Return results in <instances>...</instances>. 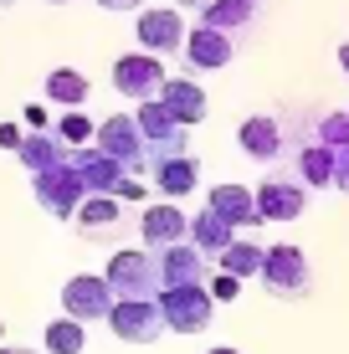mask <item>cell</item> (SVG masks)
I'll list each match as a JSON object with an SVG mask.
<instances>
[{
    "label": "cell",
    "instance_id": "d590c367",
    "mask_svg": "<svg viewBox=\"0 0 349 354\" xmlns=\"http://www.w3.org/2000/svg\"><path fill=\"white\" fill-rule=\"evenodd\" d=\"M175 6H190V10H196V16H200V10H211L216 0H175Z\"/></svg>",
    "mask_w": 349,
    "mask_h": 354
},
{
    "label": "cell",
    "instance_id": "9a60e30c",
    "mask_svg": "<svg viewBox=\"0 0 349 354\" xmlns=\"http://www.w3.org/2000/svg\"><path fill=\"white\" fill-rule=\"evenodd\" d=\"M287 160H293V180L303 190H334V160H339V149L308 139V144H298Z\"/></svg>",
    "mask_w": 349,
    "mask_h": 354
},
{
    "label": "cell",
    "instance_id": "e575fe53",
    "mask_svg": "<svg viewBox=\"0 0 349 354\" xmlns=\"http://www.w3.org/2000/svg\"><path fill=\"white\" fill-rule=\"evenodd\" d=\"M103 10H144V0H98Z\"/></svg>",
    "mask_w": 349,
    "mask_h": 354
},
{
    "label": "cell",
    "instance_id": "8d00e7d4",
    "mask_svg": "<svg viewBox=\"0 0 349 354\" xmlns=\"http://www.w3.org/2000/svg\"><path fill=\"white\" fill-rule=\"evenodd\" d=\"M339 67L349 72V46H339Z\"/></svg>",
    "mask_w": 349,
    "mask_h": 354
},
{
    "label": "cell",
    "instance_id": "74e56055",
    "mask_svg": "<svg viewBox=\"0 0 349 354\" xmlns=\"http://www.w3.org/2000/svg\"><path fill=\"white\" fill-rule=\"evenodd\" d=\"M0 354H26V349H0Z\"/></svg>",
    "mask_w": 349,
    "mask_h": 354
},
{
    "label": "cell",
    "instance_id": "7c38bea8",
    "mask_svg": "<svg viewBox=\"0 0 349 354\" xmlns=\"http://www.w3.org/2000/svg\"><path fill=\"white\" fill-rule=\"evenodd\" d=\"M67 165L82 175V185H88V195H118V185L129 180V169L113 160V154L103 149H88V144H72Z\"/></svg>",
    "mask_w": 349,
    "mask_h": 354
},
{
    "label": "cell",
    "instance_id": "44dd1931",
    "mask_svg": "<svg viewBox=\"0 0 349 354\" xmlns=\"http://www.w3.org/2000/svg\"><path fill=\"white\" fill-rule=\"evenodd\" d=\"M149 180H154L160 195H190L200 185V160H196V154H175V160H164Z\"/></svg>",
    "mask_w": 349,
    "mask_h": 354
},
{
    "label": "cell",
    "instance_id": "52a82bcc",
    "mask_svg": "<svg viewBox=\"0 0 349 354\" xmlns=\"http://www.w3.org/2000/svg\"><path fill=\"white\" fill-rule=\"evenodd\" d=\"M31 190H36V205H41L46 216H57V221H72L77 205L88 201V185H82V175L72 165H57V169H46V175H31Z\"/></svg>",
    "mask_w": 349,
    "mask_h": 354
},
{
    "label": "cell",
    "instance_id": "277c9868",
    "mask_svg": "<svg viewBox=\"0 0 349 354\" xmlns=\"http://www.w3.org/2000/svg\"><path fill=\"white\" fill-rule=\"evenodd\" d=\"M160 308H164V319H170V334H206L211 313H216V298H211L206 283H185V288H164Z\"/></svg>",
    "mask_w": 349,
    "mask_h": 354
},
{
    "label": "cell",
    "instance_id": "4316f807",
    "mask_svg": "<svg viewBox=\"0 0 349 354\" xmlns=\"http://www.w3.org/2000/svg\"><path fill=\"white\" fill-rule=\"evenodd\" d=\"M82 319H57L46 328V354H82Z\"/></svg>",
    "mask_w": 349,
    "mask_h": 354
},
{
    "label": "cell",
    "instance_id": "9c48e42d",
    "mask_svg": "<svg viewBox=\"0 0 349 354\" xmlns=\"http://www.w3.org/2000/svg\"><path fill=\"white\" fill-rule=\"evenodd\" d=\"M113 288H108V277L103 272H77V277H67V288H62V308H67V319H103L108 324V313H113Z\"/></svg>",
    "mask_w": 349,
    "mask_h": 354
},
{
    "label": "cell",
    "instance_id": "30bf717a",
    "mask_svg": "<svg viewBox=\"0 0 349 354\" xmlns=\"http://www.w3.org/2000/svg\"><path fill=\"white\" fill-rule=\"evenodd\" d=\"M185 67L190 72H216V67H226L236 57V36L232 31H221V26H206V21H196L185 36Z\"/></svg>",
    "mask_w": 349,
    "mask_h": 354
},
{
    "label": "cell",
    "instance_id": "3957f363",
    "mask_svg": "<svg viewBox=\"0 0 349 354\" xmlns=\"http://www.w3.org/2000/svg\"><path fill=\"white\" fill-rule=\"evenodd\" d=\"M262 288H267L272 298H308V292H314V262L303 257V247H293V241L267 247V262H262Z\"/></svg>",
    "mask_w": 349,
    "mask_h": 354
},
{
    "label": "cell",
    "instance_id": "836d02e7",
    "mask_svg": "<svg viewBox=\"0 0 349 354\" xmlns=\"http://www.w3.org/2000/svg\"><path fill=\"white\" fill-rule=\"evenodd\" d=\"M144 195H149V190H144V180H139V175H129L124 185H118V201H144Z\"/></svg>",
    "mask_w": 349,
    "mask_h": 354
},
{
    "label": "cell",
    "instance_id": "d6a6232c",
    "mask_svg": "<svg viewBox=\"0 0 349 354\" xmlns=\"http://www.w3.org/2000/svg\"><path fill=\"white\" fill-rule=\"evenodd\" d=\"M21 144H26L21 124H0V149H21Z\"/></svg>",
    "mask_w": 349,
    "mask_h": 354
},
{
    "label": "cell",
    "instance_id": "5b68a950",
    "mask_svg": "<svg viewBox=\"0 0 349 354\" xmlns=\"http://www.w3.org/2000/svg\"><path fill=\"white\" fill-rule=\"evenodd\" d=\"M98 149L113 154L129 175H149V149H144V133L134 113H108L98 124Z\"/></svg>",
    "mask_w": 349,
    "mask_h": 354
},
{
    "label": "cell",
    "instance_id": "ba28073f",
    "mask_svg": "<svg viewBox=\"0 0 349 354\" xmlns=\"http://www.w3.org/2000/svg\"><path fill=\"white\" fill-rule=\"evenodd\" d=\"M164 82H170V72L154 52H129L113 62V88L129 97V103H149V97L164 93Z\"/></svg>",
    "mask_w": 349,
    "mask_h": 354
},
{
    "label": "cell",
    "instance_id": "d4e9b609",
    "mask_svg": "<svg viewBox=\"0 0 349 354\" xmlns=\"http://www.w3.org/2000/svg\"><path fill=\"white\" fill-rule=\"evenodd\" d=\"M88 77H82V72H72V67H57L52 77H46V97H52V103H62V108H82L88 103Z\"/></svg>",
    "mask_w": 349,
    "mask_h": 354
},
{
    "label": "cell",
    "instance_id": "f35d334b",
    "mask_svg": "<svg viewBox=\"0 0 349 354\" xmlns=\"http://www.w3.org/2000/svg\"><path fill=\"white\" fill-rule=\"evenodd\" d=\"M211 354H236V349H211Z\"/></svg>",
    "mask_w": 349,
    "mask_h": 354
},
{
    "label": "cell",
    "instance_id": "7402d4cb",
    "mask_svg": "<svg viewBox=\"0 0 349 354\" xmlns=\"http://www.w3.org/2000/svg\"><path fill=\"white\" fill-rule=\"evenodd\" d=\"M160 97L170 103V113L180 118V124H200V118H206V88L190 82V77H170Z\"/></svg>",
    "mask_w": 349,
    "mask_h": 354
},
{
    "label": "cell",
    "instance_id": "8fae6325",
    "mask_svg": "<svg viewBox=\"0 0 349 354\" xmlns=\"http://www.w3.org/2000/svg\"><path fill=\"white\" fill-rule=\"evenodd\" d=\"M134 36H139V46H144V52L170 57V52H185V36H190V26H185V16H180V10H139V26H134Z\"/></svg>",
    "mask_w": 349,
    "mask_h": 354
},
{
    "label": "cell",
    "instance_id": "83f0119b",
    "mask_svg": "<svg viewBox=\"0 0 349 354\" xmlns=\"http://www.w3.org/2000/svg\"><path fill=\"white\" fill-rule=\"evenodd\" d=\"M314 139L329 144V149H344V144H349V113H323L314 124Z\"/></svg>",
    "mask_w": 349,
    "mask_h": 354
},
{
    "label": "cell",
    "instance_id": "60d3db41",
    "mask_svg": "<svg viewBox=\"0 0 349 354\" xmlns=\"http://www.w3.org/2000/svg\"><path fill=\"white\" fill-rule=\"evenodd\" d=\"M52 6H67V0H52Z\"/></svg>",
    "mask_w": 349,
    "mask_h": 354
},
{
    "label": "cell",
    "instance_id": "d6986e66",
    "mask_svg": "<svg viewBox=\"0 0 349 354\" xmlns=\"http://www.w3.org/2000/svg\"><path fill=\"white\" fill-rule=\"evenodd\" d=\"M67 154H72V144L57 139V129H41V133H26V144L16 149V160L26 165L31 175H46V169L67 165Z\"/></svg>",
    "mask_w": 349,
    "mask_h": 354
},
{
    "label": "cell",
    "instance_id": "484cf974",
    "mask_svg": "<svg viewBox=\"0 0 349 354\" xmlns=\"http://www.w3.org/2000/svg\"><path fill=\"white\" fill-rule=\"evenodd\" d=\"M82 231H103V226H118V195H88L72 216Z\"/></svg>",
    "mask_w": 349,
    "mask_h": 354
},
{
    "label": "cell",
    "instance_id": "cb8c5ba5",
    "mask_svg": "<svg viewBox=\"0 0 349 354\" xmlns=\"http://www.w3.org/2000/svg\"><path fill=\"white\" fill-rule=\"evenodd\" d=\"M252 16H257V0H216L211 10H200V21L206 26H221V31H247L252 26Z\"/></svg>",
    "mask_w": 349,
    "mask_h": 354
},
{
    "label": "cell",
    "instance_id": "ab89813d",
    "mask_svg": "<svg viewBox=\"0 0 349 354\" xmlns=\"http://www.w3.org/2000/svg\"><path fill=\"white\" fill-rule=\"evenodd\" d=\"M6 6H16V0H0V10H6Z\"/></svg>",
    "mask_w": 349,
    "mask_h": 354
},
{
    "label": "cell",
    "instance_id": "ffe728a7",
    "mask_svg": "<svg viewBox=\"0 0 349 354\" xmlns=\"http://www.w3.org/2000/svg\"><path fill=\"white\" fill-rule=\"evenodd\" d=\"M190 241H196L200 252H211V257H221L226 247L236 241V226L226 221L221 211H211V205H200L196 216H190Z\"/></svg>",
    "mask_w": 349,
    "mask_h": 354
},
{
    "label": "cell",
    "instance_id": "1f68e13d",
    "mask_svg": "<svg viewBox=\"0 0 349 354\" xmlns=\"http://www.w3.org/2000/svg\"><path fill=\"white\" fill-rule=\"evenodd\" d=\"M334 190H344V195H349V144L339 149V160H334Z\"/></svg>",
    "mask_w": 349,
    "mask_h": 354
},
{
    "label": "cell",
    "instance_id": "2e32d148",
    "mask_svg": "<svg viewBox=\"0 0 349 354\" xmlns=\"http://www.w3.org/2000/svg\"><path fill=\"white\" fill-rule=\"evenodd\" d=\"M206 205H211V211H221L236 231H252V226L267 221V216H262V205H257V190L232 185V180H226V185H216V190L206 195Z\"/></svg>",
    "mask_w": 349,
    "mask_h": 354
},
{
    "label": "cell",
    "instance_id": "6da1fadb",
    "mask_svg": "<svg viewBox=\"0 0 349 354\" xmlns=\"http://www.w3.org/2000/svg\"><path fill=\"white\" fill-rule=\"evenodd\" d=\"M108 288H113L118 303H139V298H160L164 292V277H160V257L149 247H134V252H113L108 257Z\"/></svg>",
    "mask_w": 349,
    "mask_h": 354
},
{
    "label": "cell",
    "instance_id": "f1b7e54d",
    "mask_svg": "<svg viewBox=\"0 0 349 354\" xmlns=\"http://www.w3.org/2000/svg\"><path fill=\"white\" fill-rule=\"evenodd\" d=\"M52 129H57V139H67V144H88V139H98V124H88L82 113H62Z\"/></svg>",
    "mask_w": 349,
    "mask_h": 354
},
{
    "label": "cell",
    "instance_id": "5bb4252c",
    "mask_svg": "<svg viewBox=\"0 0 349 354\" xmlns=\"http://www.w3.org/2000/svg\"><path fill=\"white\" fill-rule=\"evenodd\" d=\"M154 257H160L164 288H185V283H206L211 277V252H200L196 241H175V247L154 252Z\"/></svg>",
    "mask_w": 349,
    "mask_h": 354
},
{
    "label": "cell",
    "instance_id": "f546056e",
    "mask_svg": "<svg viewBox=\"0 0 349 354\" xmlns=\"http://www.w3.org/2000/svg\"><path fill=\"white\" fill-rule=\"evenodd\" d=\"M211 298L216 303H236V292H242V277H236V272H221V277H211Z\"/></svg>",
    "mask_w": 349,
    "mask_h": 354
},
{
    "label": "cell",
    "instance_id": "4fadbf2b",
    "mask_svg": "<svg viewBox=\"0 0 349 354\" xmlns=\"http://www.w3.org/2000/svg\"><path fill=\"white\" fill-rule=\"evenodd\" d=\"M236 144H242L247 160L267 165V160H278V154H287V129H283V118H272V113H252L247 124L236 129Z\"/></svg>",
    "mask_w": 349,
    "mask_h": 354
},
{
    "label": "cell",
    "instance_id": "ac0fdd59",
    "mask_svg": "<svg viewBox=\"0 0 349 354\" xmlns=\"http://www.w3.org/2000/svg\"><path fill=\"white\" fill-rule=\"evenodd\" d=\"M257 205H262V216L267 221H298L303 216V205H308V190L298 185V180H262L257 185Z\"/></svg>",
    "mask_w": 349,
    "mask_h": 354
},
{
    "label": "cell",
    "instance_id": "b9f144b4",
    "mask_svg": "<svg viewBox=\"0 0 349 354\" xmlns=\"http://www.w3.org/2000/svg\"><path fill=\"white\" fill-rule=\"evenodd\" d=\"M0 334H6V324H0Z\"/></svg>",
    "mask_w": 349,
    "mask_h": 354
},
{
    "label": "cell",
    "instance_id": "8992f818",
    "mask_svg": "<svg viewBox=\"0 0 349 354\" xmlns=\"http://www.w3.org/2000/svg\"><path fill=\"white\" fill-rule=\"evenodd\" d=\"M108 328H113L124 344H160V339L170 334V319H164L160 298H139V303H113Z\"/></svg>",
    "mask_w": 349,
    "mask_h": 354
},
{
    "label": "cell",
    "instance_id": "e0dca14e",
    "mask_svg": "<svg viewBox=\"0 0 349 354\" xmlns=\"http://www.w3.org/2000/svg\"><path fill=\"white\" fill-rule=\"evenodd\" d=\"M139 231H144V247L149 252H164V247H175V241H190V216L180 211V205H149Z\"/></svg>",
    "mask_w": 349,
    "mask_h": 354
},
{
    "label": "cell",
    "instance_id": "603a6c76",
    "mask_svg": "<svg viewBox=\"0 0 349 354\" xmlns=\"http://www.w3.org/2000/svg\"><path fill=\"white\" fill-rule=\"evenodd\" d=\"M262 262H267V247H257L247 236H236L221 252V272H236V277H262Z\"/></svg>",
    "mask_w": 349,
    "mask_h": 354
},
{
    "label": "cell",
    "instance_id": "4dcf8cb0",
    "mask_svg": "<svg viewBox=\"0 0 349 354\" xmlns=\"http://www.w3.org/2000/svg\"><path fill=\"white\" fill-rule=\"evenodd\" d=\"M21 118H26V129H31V133L52 129V118H46V108H41V103H26V108H21Z\"/></svg>",
    "mask_w": 349,
    "mask_h": 354
},
{
    "label": "cell",
    "instance_id": "7a4b0ae2",
    "mask_svg": "<svg viewBox=\"0 0 349 354\" xmlns=\"http://www.w3.org/2000/svg\"><path fill=\"white\" fill-rule=\"evenodd\" d=\"M134 118H139V133H144V149H149V175H154L164 160L185 154V129H190V124H180L164 97H149V103H139Z\"/></svg>",
    "mask_w": 349,
    "mask_h": 354
}]
</instances>
